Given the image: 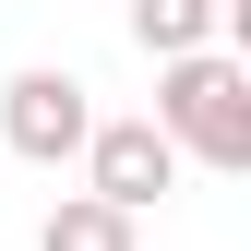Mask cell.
I'll return each instance as SVG.
<instances>
[{"label":"cell","mask_w":251,"mask_h":251,"mask_svg":"<svg viewBox=\"0 0 251 251\" xmlns=\"http://www.w3.org/2000/svg\"><path fill=\"white\" fill-rule=\"evenodd\" d=\"M84 192L120 203V215H144L155 192H179V144L155 132V120H96V132H84Z\"/></svg>","instance_id":"3957f363"},{"label":"cell","mask_w":251,"mask_h":251,"mask_svg":"<svg viewBox=\"0 0 251 251\" xmlns=\"http://www.w3.org/2000/svg\"><path fill=\"white\" fill-rule=\"evenodd\" d=\"M36 251H132V215L96 203V192H60V203H48V227H36Z\"/></svg>","instance_id":"5b68a950"},{"label":"cell","mask_w":251,"mask_h":251,"mask_svg":"<svg viewBox=\"0 0 251 251\" xmlns=\"http://www.w3.org/2000/svg\"><path fill=\"white\" fill-rule=\"evenodd\" d=\"M215 36H227L215 0H132V48L144 60H179V48H215Z\"/></svg>","instance_id":"277c9868"},{"label":"cell","mask_w":251,"mask_h":251,"mask_svg":"<svg viewBox=\"0 0 251 251\" xmlns=\"http://www.w3.org/2000/svg\"><path fill=\"white\" fill-rule=\"evenodd\" d=\"M155 132L203 168H251V60H227V48L155 60Z\"/></svg>","instance_id":"6da1fadb"},{"label":"cell","mask_w":251,"mask_h":251,"mask_svg":"<svg viewBox=\"0 0 251 251\" xmlns=\"http://www.w3.org/2000/svg\"><path fill=\"white\" fill-rule=\"evenodd\" d=\"M84 132H96V108H84V72H12L0 84V144L36 155V168H60V155H84Z\"/></svg>","instance_id":"7a4b0ae2"}]
</instances>
